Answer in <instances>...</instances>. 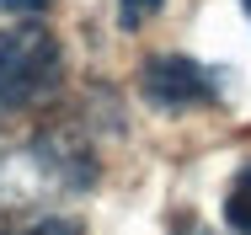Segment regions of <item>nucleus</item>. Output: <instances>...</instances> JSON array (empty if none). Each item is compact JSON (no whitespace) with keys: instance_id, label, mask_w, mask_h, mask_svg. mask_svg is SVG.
Returning a JSON list of instances; mask_svg holds the SVG:
<instances>
[{"instance_id":"1","label":"nucleus","mask_w":251,"mask_h":235,"mask_svg":"<svg viewBox=\"0 0 251 235\" xmlns=\"http://www.w3.org/2000/svg\"><path fill=\"white\" fill-rule=\"evenodd\" d=\"M64 80V48L43 27H0V107H32Z\"/></svg>"},{"instance_id":"2","label":"nucleus","mask_w":251,"mask_h":235,"mask_svg":"<svg viewBox=\"0 0 251 235\" xmlns=\"http://www.w3.org/2000/svg\"><path fill=\"white\" fill-rule=\"evenodd\" d=\"M139 96L160 107V112H182V107H203L219 96V75L203 70L187 53H150L139 64Z\"/></svg>"},{"instance_id":"3","label":"nucleus","mask_w":251,"mask_h":235,"mask_svg":"<svg viewBox=\"0 0 251 235\" xmlns=\"http://www.w3.org/2000/svg\"><path fill=\"white\" fill-rule=\"evenodd\" d=\"M225 225L235 235H251V160L235 171V182L225 192Z\"/></svg>"},{"instance_id":"4","label":"nucleus","mask_w":251,"mask_h":235,"mask_svg":"<svg viewBox=\"0 0 251 235\" xmlns=\"http://www.w3.org/2000/svg\"><path fill=\"white\" fill-rule=\"evenodd\" d=\"M160 5H166V0H118V27H123V32L145 27V22H150Z\"/></svg>"},{"instance_id":"5","label":"nucleus","mask_w":251,"mask_h":235,"mask_svg":"<svg viewBox=\"0 0 251 235\" xmlns=\"http://www.w3.org/2000/svg\"><path fill=\"white\" fill-rule=\"evenodd\" d=\"M22 235H80V219H38V225H27Z\"/></svg>"},{"instance_id":"6","label":"nucleus","mask_w":251,"mask_h":235,"mask_svg":"<svg viewBox=\"0 0 251 235\" xmlns=\"http://www.w3.org/2000/svg\"><path fill=\"white\" fill-rule=\"evenodd\" d=\"M53 0H0V16H43Z\"/></svg>"},{"instance_id":"7","label":"nucleus","mask_w":251,"mask_h":235,"mask_svg":"<svg viewBox=\"0 0 251 235\" xmlns=\"http://www.w3.org/2000/svg\"><path fill=\"white\" fill-rule=\"evenodd\" d=\"M182 235H214V230H203V225H182Z\"/></svg>"},{"instance_id":"8","label":"nucleus","mask_w":251,"mask_h":235,"mask_svg":"<svg viewBox=\"0 0 251 235\" xmlns=\"http://www.w3.org/2000/svg\"><path fill=\"white\" fill-rule=\"evenodd\" d=\"M241 5H246V16H251V0H241Z\"/></svg>"}]
</instances>
